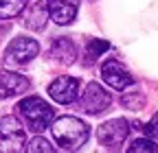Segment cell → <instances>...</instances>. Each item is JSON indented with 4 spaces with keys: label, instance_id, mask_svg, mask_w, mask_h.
<instances>
[{
    "label": "cell",
    "instance_id": "9c48e42d",
    "mask_svg": "<svg viewBox=\"0 0 158 153\" xmlns=\"http://www.w3.org/2000/svg\"><path fill=\"white\" fill-rule=\"evenodd\" d=\"M46 9H48V15L53 18L55 24L66 26L77 18L79 2L77 0H46Z\"/></svg>",
    "mask_w": 158,
    "mask_h": 153
},
{
    "label": "cell",
    "instance_id": "7a4b0ae2",
    "mask_svg": "<svg viewBox=\"0 0 158 153\" xmlns=\"http://www.w3.org/2000/svg\"><path fill=\"white\" fill-rule=\"evenodd\" d=\"M18 114L22 116L27 127L35 133H42L53 123V107L40 96H27L18 103Z\"/></svg>",
    "mask_w": 158,
    "mask_h": 153
},
{
    "label": "cell",
    "instance_id": "e0dca14e",
    "mask_svg": "<svg viewBox=\"0 0 158 153\" xmlns=\"http://www.w3.org/2000/svg\"><path fill=\"white\" fill-rule=\"evenodd\" d=\"M123 105L125 107H130V109H141L143 105H145V96L143 94H138V96H123Z\"/></svg>",
    "mask_w": 158,
    "mask_h": 153
},
{
    "label": "cell",
    "instance_id": "5bb4252c",
    "mask_svg": "<svg viewBox=\"0 0 158 153\" xmlns=\"http://www.w3.org/2000/svg\"><path fill=\"white\" fill-rule=\"evenodd\" d=\"M27 151L29 153H53L55 151V147L48 142V140H44V138H33L31 142H27Z\"/></svg>",
    "mask_w": 158,
    "mask_h": 153
},
{
    "label": "cell",
    "instance_id": "ac0fdd59",
    "mask_svg": "<svg viewBox=\"0 0 158 153\" xmlns=\"http://www.w3.org/2000/svg\"><path fill=\"white\" fill-rule=\"evenodd\" d=\"M145 131L149 133L152 138H156V140H158V114H154V118L149 120V125L145 127Z\"/></svg>",
    "mask_w": 158,
    "mask_h": 153
},
{
    "label": "cell",
    "instance_id": "5b68a950",
    "mask_svg": "<svg viewBox=\"0 0 158 153\" xmlns=\"http://www.w3.org/2000/svg\"><path fill=\"white\" fill-rule=\"evenodd\" d=\"M110 92H106L99 83H88L79 96V107L86 114H101L110 105Z\"/></svg>",
    "mask_w": 158,
    "mask_h": 153
},
{
    "label": "cell",
    "instance_id": "8fae6325",
    "mask_svg": "<svg viewBox=\"0 0 158 153\" xmlns=\"http://www.w3.org/2000/svg\"><path fill=\"white\" fill-rule=\"evenodd\" d=\"M51 55H53L55 61L64 64V66H70L75 61V57H77V48L68 37H57L53 42V46H51Z\"/></svg>",
    "mask_w": 158,
    "mask_h": 153
},
{
    "label": "cell",
    "instance_id": "ba28073f",
    "mask_svg": "<svg viewBox=\"0 0 158 153\" xmlns=\"http://www.w3.org/2000/svg\"><path fill=\"white\" fill-rule=\"evenodd\" d=\"M101 76H103V81H106L110 88H114V90H125V88L134 85V76H132L121 64H118L116 59L103 61V66H101Z\"/></svg>",
    "mask_w": 158,
    "mask_h": 153
},
{
    "label": "cell",
    "instance_id": "3957f363",
    "mask_svg": "<svg viewBox=\"0 0 158 153\" xmlns=\"http://www.w3.org/2000/svg\"><path fill=\"white\" fill-rule=\"evenodd\" d=\"M27 149V133L15 116H2L0 118V151L18 153Z\"/></svg>",
    "mask_w": 158,
    "mask_h": 153
},
{
    "label": "cell",
    "instance_id": "6da1fadb",
    "mask_svg": "<svg viewBox=\"0 0 158 153\" xmlns=\"http://www.w3.org/2000/svg\"><path fill=\"white\" fill-rule=\"evenodd\" d=\"M51 131H53V140L66 149V151H77L88 142L90 129L84 120H79L75 116H62L55 123H51Z\"/></svg>",
    "mask_w": 158,
    "mask_h": 153
},
{
    "label": "cell",
    "instance_id": "8992f818",
    "mask_svg": "<svg viewBox=\"0 0 158 153\" xmlns=\"http://www.w3.org/2000/svg\"><path fill=\"white\" fill-rule=\"evenodd\" d=\"M40 44L31 37H15V40L7 46L5 50V59L9 64H29L33 57H37Z\"/></svg>",
    "mask_w": 158,
    "mask_h": 153
},
{
    "label": "cell",
    "instance_id": "2e32d148",
    "mask_svg": "<svg viewBox=\"0 0 158 153\" xmlns=\"http://www.w3.org/2000/svg\"><path fill=\"white\" fill-rule=\"evenodd\" d=\"M108 48H110V44L106 40H90L88 42V57H90V61L97 59V57L101 55L103 50H108Z\"/></svg>",
    "mask_w": 158,
    "mask_h": 153
},
{
    "label": "cell",
    "instance_id": "9a60e30c",
    "mask_svg": "<svg viewBox=\"0 0 158 153\" xmlns=\"http://www.w3.org/2000/svg\"><path fill=\"white\" fill-rule=\"evenodd\" d=\"M127 151H130V153H141V151H145V153H156V151H158V144H154V142L147 140V138H138V140H134V142L127 147Z\"/></svg>",
    "mask_w": 158,
    "mask_h": 153
},
{
    "label": "cell",
    "instance_id": "277c9868",
    "mask_svg": "<svg viewBox=\"0 0 158 153\" xmlns=\"http://www.w3.org/2000/svg\"><path fill=\"white\" fill-rule=\"evenodd\" d=\"M130 133V123L125 118H112L97 129V140L106 149H118Z\"/></svg>",
    "mask_w": 158,
    "mask_h": 153
},
{
    "label": "cell",
    "instance_id": "7c38bea8",
    "mask_svg": "<svg viewBox=\"0 0 158 153\" xmlns=\"http://www.w3.org/2000/svg\"><path fill=\"white\" fill-rule=\"evenodd\" d=\"M48 20V9H46V2H35L27 9L24 13V24L33 31H42L44 24Z\"/></svg>",
    "mask_w": 158,
    "mask_h": 153
},
{
    "label": "cell",
    "instance_id": "4fadbf2b",
    "mask_svg": "<svg viewBox=\"0 0 158 153\" xmlns=\"http://www.w3.org/2000/svg\"><path fill=\"white\" fill-rule=\"evenodd\" d=\"M27 0H0V18L2 20H9V18H15L24 11Z\"/></svg>",
    "mask_w": 158,
    "mask_h": 153
},
{
    "label": "cell",
    "instance_id": "52a82bcc",
    "mask_svg": "<svg viewBox=\"0 0 158 153\" xmlns=\"http://www.w3.org/2000/svg\"><path fill=\"white\" fill-rule=\"evenodd\" d=\"M48 94L55 103L68 105V103L77 101V96H79V79H75V76H59V79H55L48 85Z\"/></svg>",
    "mask_w": 158,
    "mask_h": 153
},
{
    "label": "cell",
    "instance_id": "30bf717a",
    "mask_svg": "<svg viewBox=\"0 0 158 153\" xmlns=\"http://www.w3.org/2000/svg\"><path fill=\"white\" fill-rule=\"evenodd\" d=\"M29 79L24 74H18L11 70H0V99H9V96H18L29 90Z\"/></svg>",
    "mask_w": 158,
    "mask_h": 153
}]
</instances>
